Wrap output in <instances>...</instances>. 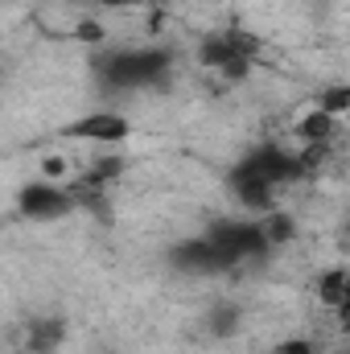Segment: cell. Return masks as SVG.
<instances>
[{"label": "cell", "instance_id": "6da1fadb", "mask_svg": "<svg viewBox=\"0 0 350 354\" xmlns=\"http://www.w3.org/2000/svg\"><path fill=\"white\" fill-rule=\"evenodd\" d=\"M95 79L111 91L169 87L174 79V54L165 46H132V50H99L95 54Z\"/></svg>", "mask_w": 350, "mask_h": 354}, {"label": "cell", "instance_id": "7a4b0ae2", "mask_svg": "<svg viewBox=\"0 0 350 354\" xmlns=\"http://www.w3.org/2000/svg\"><path fill=\"white\" fill-rule=\"evenodd\" d=\"M17 210H21L25 218H33V223H54V218H66V214L79 210V206H75V198H71L66 185L37 177V181L21 185V194H17Z\"/></svg>", "mask_w": 350, "mask_h": 354}, {"label": "cell", "instance_id": "3957f363", "mask_svg": "<svg viewBox=\"0 0 350 354\" xmlns=\"http://www.w3.org/2000/svg\"><path fill=\"white\" fill-rule=\"evenodd\" d=\"M58 136L66 140H87V145H124L132 136V124L124 111H83L79 120L62 124Z\"/></svg>", "mask_w": 350, "mask_h": 354}, {"label": "cell", "instance_id": "277c9868", "mask_svg": "<svg viewBox=\"0 0 350 354\" xmlns=\"http://www.w3.org/2000/svg\"><path fill=\"white\" fill-rule=\"evenodd\" d=\"M239 169L252 177H260L268 185H293V181H305V169H301V161H297V153H288V149H280V145H260V149H252L243 161H239Z\"/></svg>", "mask_w": 350, "mask_h": 354}, {"label": "cell", "instance_id": "5b68a950", "mask_svg": "<svg viewBox=\"0 0 350 354\" xmlns=\"http://www.w3.org/2000/svg\"><path fill=\"white\" fill-rule=\"evenodd\" d=\"M231 58H256V37L243 29H223V33H206L198 41V62L206 71H223Z\"/></svg>", "mask_w": 350, "mask_h": 354}, {"label": "cell", "instance_id": "8992f818", "mask_svg": "<svg viewBox=\"0 0 350 354\" xmlns=\"http://www.w3.org/2000/svg\"><path fill=\"white\" fill-rule=\"evenodd\" d=\"M169 264L185 276H214V272H227V264L219 260V252L210 248V239H185V243H174L169 248Z\"/></svg>", "mask_w": 350, "mask_h": 354}, {"label": "cell", "instance_id": "52a82bcc", "mask_svg": "<svg viewBox=\"0 0 350 354\" xmlns=\"http://www.w3.org/2000/svg\"><path fill=\"white\" fill-rule=\"evenodd\" d=\"M71 334V322L62 313H33L25 322V351L29 354H58Z\"/></svg>", "mask_w": 350, "mask_h": 354}, {"label": "cell", "instance_id": "ba28073f", "mask_svg": "<svg viewBox=\"0 0 350 354\" xmlns=\"http://www.w3.org/2000/svg\"><path fill=\"white\" fill-rule=\"evenodd\" d=\"M227 185H231V194H235V202H239L243 210L264 214V210H272V206H276V185H268V181H260V177L243 174L239 165L227 174Z\"/></svg>", "mask_w": 350, "mask_h": 354}, {"label": "cell", "instance_id": "9c48e42d", "mask_svg": "<svg viewBox=\"0 0 350 354\" xmlns=\"http://www.w3.org/2000/svg\"><path fill=\"white\" fill-rule=\"evenodd\" d=\"M260 235H264V243L272 248V252H280V248H288V243H297V235H301V227H297V218L288 214V210H264L260 218Z\"/></svg>", "mask_w": 350, "mask_h": 354}, {"label": "cell", "instance_id": "30bf717a", "mask_svg": "<svg viewBox=\"0 0 350 354\" xmlns=\"http://www.w3.org/2000/svg\"><path fill=\"white\" fill-rule=\"evenodd\" d=\"M206 334L214 338V342H231L239 330H243V309L235 305V301H214L210 309H206Z\"/></svg>", "mask_w": 350, "mask_h": 354}, {"label": "cell", "instance_id": "8fae6325", "mask_svg": "<svg viewBox=\"0 0 350 354\" xmlns=\"http://www.w3.org/2000/svg\"><path fill=\"white\" fill-rule=\"evenodd\" d=\"M317 301L334 313H342L350 301V284H347V268H330L317 276Z\"/></svg>", "mask_w": 350, "mask_h": 354}, {"label": "cell", "instance_id": "7c38bea8", "mask_svg": "<svg viewBox=\"0 0 350 354\" xmlns=\"http://www.w3.org/2000/svg\"><path fill=\"white\" fill-rule=\"evenodd\" d=\"M297 136H301V145H334V136H338V120H330L326 111L313 107V111L301 115Z\"/></svg>", "mask_w": 350, "mask_h": 354}, {"label": "cell", "instance_id": "4fadbf2b", "mask_svg": "<svg viewBox=\"0 0 350 354\" xmlns=\"http://www.w3.org/2000/svg\"><path fill=\"white\" fill-rule=\"evenodd\" d=\"M128 165H124V157L120 153H107V157H95L91 161V169L83 174V185H95V189H107L116 177L124 174Z\"/></svg>", "mask_w": 350, "mask_h": 354}, {"label": "cell", "instance_id": "5bb4252c", "mask_svg": "<svg viewBox=\"0 0 350 354\" xmlns=\"http://www.w3.org/2000/svg\"><path fill=\"white\" fill-rule=\"evenodd\" d=\"M317 111H326L330 120H342L350 111V87L347 83H330V87L317 95Z\"/></svg>", "mask_w": 350, "mask_h": 354}, {"label": "cell", "instance_id": "9a60e30c", "mask_svg": "<svg viewBox=\"0 0 350 354\" xmlns=\"http://www.w3.org/2000/svg\"><path fill=\"white\" fill-rule=\"evenodd\" d=\"M75 37L79 41H87V46H103V37H107V29L95 21V17H83L79 25H75Z\"/></svg>", "mask_w": 350, "mask_h": 354}, {"label": "cell", "instance_id": "2e32d148", "mask_svg": "<svg viewBox=\"0 0 350 354\" xmlns=\"http://www.w3.org/2000/svg\"><path fill=\"white\" fill-rule=\"evenodd\" d=\"M248 75H252V58H231L219 71V79H227V83H248Z\"/></svg>", "mask_w": 350, "mask_h": 354}, {"label": "cell", "instance_id": "e0dca14e", "mask_svg": "<svg viewBox=\"0 0 350 354\" xmlns=\"http://www.w3.org/2000/svg\"><path fill=\"white\" fill-rule=\"evenodd\" d=\"M276 354H313V342L309 338H284L276 346Z\"/></svg>", "mask_w": 350, "mask_h": 354}, {"label": "cell", "instance_id": "ac0fdd59", "mask_svg": "<svg viewBox=\"0 0 350 354\" xmlns=\"http://www.w3.org/2000/svg\"><path fill=\"white\" fill-rule=\"evenodd\" d=\"M42 177H46V181L66 177V161H62V157H46V161H42Z\"/></svg>", "mask_w": 350, "mask_h": 354}, {"label": "cell", "instance_id": "d6986e66", "mask_svg": "<svg viewBox=\"0 0 350 354\" xmlns=\"http://www.w3.org/2000/svg\"><path fill=\"white\" fill-rule=\"evenodd\" d=\"M66 4H75V8H87V4H95V0H66Z\"/></svg>", "mask_w": 350, "mask_h": 354}]
</instances>
